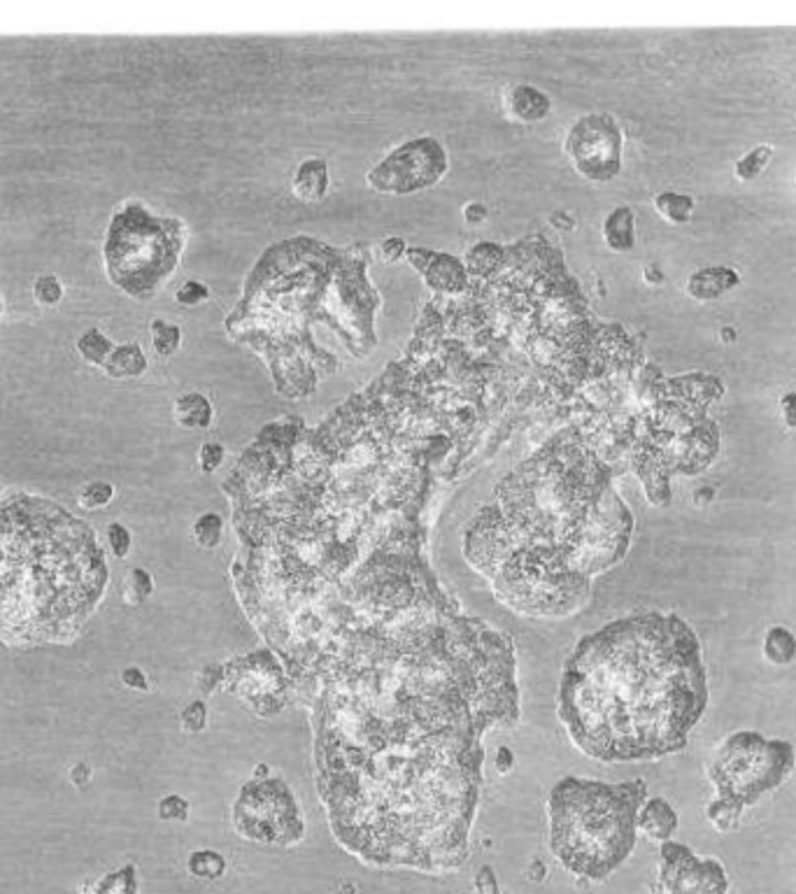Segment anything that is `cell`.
Listing matches in <instances>:
<instances>
[{"mask_svg": "<svg viewBox=\"0 0 796 894\" xmlns=\"http://www.w3.org/2000/svg\"><path fill=\"white\" fill-rule=\"evenodd\" d=\"M708 708L703 645L675 613H636L594 631L564 664L559 718L601 762L662 759L685 748Z\"/></svg>", "mask_w": 796, "mask_h": 894, "instance_id": "1", "label": "cell"}, {"mask_svg": "<svg viewBox=\"0 0 796 894\" xmlns=\"http://www.w3.org/2000/svg\"><path fill=\"white\" fill-rule=\"evenodd\" d=\"M96 531L33 494L0 501V641L17 648L68 643L108 585Z\"/></svg>", "mask_w": 796, "mask_h": 894, "instance_id": "2", "label": "cell"}, {"mask_svg": "<svg viewBox=\"0 0 796 894\" xmlns=\"http://www.w3.org/2000/svg\"><path fill=\"white\" fill-rule=\"evenodd\" d=\"M648 797L643 780L601 783L564 778L552 787V855L573 876L603 881L629 860L638 839V811Z\"/></svg>", "mask_w": 796, "mask_h": 894, "instance_id": "3", "label": "cell"}, {"mask_svg": "<svg viewBox=\"0 0 796 894\" xmlns=\"http://www.w3.org/2000/svg\"><path fill=\"white\" fill-rule=\"evenodd\" d=\"M182 245V222L154 217L142 203H122L105 233V273L124 294L147 301L175 271Z\"/></svg>", "mask_w": 796, "mask_h": 894, "instance_id": "4", "label": "cell"}, {"mask_svg": "<svg viewBox=\"0 0 796 894\" xmlns=\"http://www.w3.org/2000/svg\"><path fill=\"white\" fill-rule=\"evenodd\" d=\"M796 750L790 741L766 739L757 732H734L717 743L706 773L717 797L734 799L745 808L778 790L790 778Z\"/></svg>", "mask_w": 796, "mask_h": 894, "instance_id": "5", "label": "cell"}, {"mask_svg": "<svg viewBox=\"0 0 796 894\" xmlns=\"http://www.w3.org/2000/svg\"><path fill=\"white\" fill-rule=\"evenodd\" d=\"M233 825L240 836L261 846H294L305 834V822L289 787L268 778H254L243 787L233 806Z\"/></svg>", "mask_w": 796, "mask_h": 894, "instance_id": "6", "label": "cell"}, {"mask_svg": "<svg viewBox=\"0 0 796 894\" xmlns=\"http://www.w3.org/2000/svg\"><path fill=\"white\" fill-rule=\"evenodd\" d=\"M447 173V154L433 138H417L398 145L371 173L368 184L387 194H412L436 184Z\"/></svg>", "mask_w": 796, "mask_h": 894, "instance_id": "7", "label": "cell"}, {"mask_svg": "<svg viewBox=\"0 0 796 894\" xmlns=\"http://www.w3.org/2000/svg\"><path fill=\"white\" fill-rule=\"evenodd\" d=\"M224 685L259 715H275L287 704L289 673L270 650H257L224 666Z\"/></svg>", "mask_w": 796, "mask_h": 894, "instance_id": "8", "label": "cell"}, {"mask_svg": "<svg viewBox=\"0 0 796 894\" xmlns=\"http://www.w3.org/2000/svg\"><path fill=\"white\" fill-rule=\"evenodd\" d=\"M564 154L575 173L587 180H613L622 166L620 129L608 115L580 117L564 140Z\"/></svg>", "mask_w": 796, "mask_h": 894, "instance_id": "9", "label": "cell"}, {"mask_svg": "<svg viewBox=\"0 0 796 894\" xmlns=\"http://www.w3.org/2000/svg\"><path fill=\"white\" fill-rule=\"evenodd\" d=\"M655 894H727V869L715 857H699L678 841H666L659 848Z\"/></svg>", "mask_w": 796, "mask_h": 894, "instance_id": "10", "label": "cell"}, {"mask_svg": "<svg viewBox=\"0 0 796 894\" xmlns=\"http://www.w3.org/2000/svg\"><path fill=\"white\" fill-rule=\"evenodd\" d=\"M503 110L515 122L536 124L550 117L552 101L545 91L533 87V84H515L503 94Z\"/></svg>", "mask_w": 796, "mask_h": 894, "instance_id": "11", "label": "cell"}, {"mask_svg": "<svg viewBox=\"0 0 796 894\" xmlns=\"http://www.w3.org/2000/svg\"><path fill=\"white\" fill-rule=\"evenodd\" d=\"M678 825H680L678 813H675V808L662 797L645 799L641 811H638V832L650 841L657 843L673 841V834L678 832Z\"/></svg>", "mask_w": 796, "mask_h": 894, "instance_id": "12", "label": "cell"}, {"mask_svg": "<svg viewBox=\"0 0 796 894\" xmlns=\"http://www.w3.org/2000/svg\"><path fill=\"white\" fill-rule=\"evenodd\" d=\"M329 184V163L312 156V159L298 163L291 175V194L303 203H319L329 194Z\"/></svg>", "mask_w": 796, "mask_h": 894, "instance_id": "13", "label": "cell"}, {"mask_svg": "<svg viewBox=\"0 0 796 894\" xmlns=\"http://www.w3.org/2000/svg\"><path fill=\"white\" fill-rule=\"evenodd\" d=\"M419 273L424 275L426 285L438 294H459L468 282L466 266L450 254L431 252L429 261Z\"/></svg>", "mask_w": 796, "mask_h": 894, "instance_id": "14", "label": "cell"}, {"mask_svg": "<svg viewBox=\"0 0 796 894\" xmlns=\"http://www.w3.org/2000/svg\"><path fill=\"white\" fill-rule=\"evenodd\" d=\"M738 285V273L731 268L713 266V268H701L689 275L687 282V294L696 298V301H715L722 294H727L729 289Z\"/></svg>", "mask_w": 796, "mask_h": 894, "instance_id": "15", "label": "cell"}, {"mask_svg": "<svg viewBox=\"0 0 796 894\" xmlns=\"http://www.w3.org/2000/svg\"><path fill=\"white\" fill-rule=\"evenodd\" d=\"M173 420L180 429L205 431L210 429L212 420H215V408H212V401L205 394L187 392L175 399Z\"/></svg>", "mask_w": 796, "mask_h": 894, "instance_id": "16", "label": "cell"}, {"mask_svg": "<svg viewBox=\"0 0 796 894\" xmlns=\"http://www.w3.org/2000/svg\"><path fill=\"white\" fill-rule=\"evenodd\" d=\"M147 366H149L147 354L140 347V343H122L115 345L110 359L105 361L103 371L108 378L115 380H135L140 378V375H145Z\"/></svg>", "mask_w": 796, "mask_h": 894, "instance_id": "17", "label": "cell"}, {"mask_svg": "<svg viewBox=\"0 0 796 894\" xmlns=\"http://www.w3.org/2000/svg\"><path fill=\"white\" fill-rule=\"evenodd\" d=\"M603 240L613 252H629L636 243V229H634V212L631 208H615L610 215L603 219Z\"/></svg>", "mask_w": 796, "mask_h": 894, "instance_id": "18", "label": "cell"}, {"mask_svg": "<svg viewBox=\"0 0 796 894\" xmlns=\"http://www.w3.org/2000/svg\"><path fill=\"white\" fill-rule=\"evenodd\" d=\"M764 657L776 666H787L796 659V636L783 624H776L766 631L764 643H762Z\"/></svg>", "mask_w": 796, "mask_h": 894, "instance_id": "19", "label": "cell"}, {"mask_svg": "<svg viewBox=\"0 0 796 894\" xmlns=\"http://www.w3.org/2000/svg\"><path fill=\"white\" fill-rule=\"evenodd\" d=\"M75 350L82 357L84 364L103 368L105 361L110 359L112 350H115V345H112V340L105 336L101 329H87L80 338H77Z\"/></svg>", "mask_w": 796, "mask_h": 894, "instance_id": "20", "label": "cell"}, {"mask_svg": "<svg viewBox=\"0 0 796 894\" xmlns=\"http://www.w3.org/2000/svg\"><path fill=\"white\" fill-rule=\"evenodd\" d=\"M226 867H229V864H226V857L210 848L194 850L187 860L189 874L198 878V881H208V883L219 881V878L226 874Z\"/></svg>", "mask_w": 796, "mask_h": 894, "instance_id": "21", "label": "cell"}, {"mask_svg": "<svg viewBox=\"0 0 796 894\" xmlns=\"http://www.w3.org/2000/svg\"><path fill=\"white\" fill-rule=\"evenodd\" d=\"M743 813H745V806L738 804V801H734V799H727V797H717L715 801H710V804L706 806V818L710 820V825H713L717 832H722V834L736 832L738 825H741V820H743Z\"/></svg>", "mask_w": 796, "mask_h": 894, "instance_id": "22", "label": "cell"}, {"mask_svg": "<svg viewBox=\"0 0 796 894\" xmlns=\"http://www.w3.org/2000/svg\"><path fill=\"white\" fill-rule=\"evenodd\" d=\"M655 210L666 219V222L687 224L694 215V198L685 194H673V191H664V194L655 196Z\"/></svg>", "mask_w": 796, "mask_h": 894, "instance_id": "23", "label": "cell"}, {"mask_svg": "<svg viewBox=\"0 0 796 894\" xmlns=\"http://www.w3.org/2000/svg\"><path fill=\"white\" fill-rule=\"evenodd\" d=\"M138 888V871H135L133 864H126V867L110 871L101 881H96L91 894H138Z\"/></svg>", "mask_w": 796, "mask_h": 894, "instance_id": "24", "label": "cell"}, {"mask_svg": "<svg viewBox=\"0 0 796 894\" xmlns=\"http://www.w3.org/2000/svg\"><path fill=\"white\" fill-rule=\"evenodd\" d=\"M149 336H152V347L161 359L173 357L182 345V329L166 319H154L149 324Z\"/></svg>", "mask_w": 796, "mask_h": 894, "instance_id": "25", "label": "cell"}, {"mask_svg": "<svg viewBox=\"0 0 796 894\" xmlns=\"http://www.w3.org/2000/svg\"><path fill=\"white\" fill-rule=\"evenodd\" d=\"M191 538L203 550L219 548L224 538V517L217 513H203L191 527Z\"/></svg>", "mask_w": 796, "mask_h": 894, "instance_id": "26", "label": "cell"}, {"mask_svg": "<svg viewBox=\"0 0 796 894\" xmlns=\"http://www.w3.org/2000/svg\"><path fill=\"white\" fill-rule=\"evenodd\" d=\"M152 592H154L152 573L140 569V566H135V569L126 573L122 583V596L126 606H140V603H145L149 596H152Z\"/></svg>", "mask_w": 796, "mask_h": 894, "instance_id": "27", "label": "cell"}, {"mask_svg": "<svg viewBox=\"0 0 796 894\" xmlns=\"http://www.w3.org/2000/svg\"><path fill=\"white\" fill-rule=\"evenodd\" d=\"M112 499H115V485L105 480L87 482L77 494V503L84 510H103L110 506Z\"/></svg>", "mask_w": 796, "mask_h": 894, "instance_id": "28", "label": "cell"}, {"mask_svg": "<svg viewBox=\"0 0 796 894\" xmlns=\"http://www.w3.org/2000/svg\"><path fill=\"white\" fill-rule=\"evenodd\" d=\"M501 254H503V250L494 243L475 245L466 254V264H464L466 271L473 275H487L489 271H492L494 261L501 259Z\"/></svg>", "mask_w": 796, "mask_h": 894, "instance_id": "29", "label": "cell"}, {"mask_svg": "<svg viewBox=\"0 0 796 894\" xmlns=\"http://www.w3.org/2000/svg\"><path fill=\"white\" fill-rule=\"evenodd\" d=\"M771 156H773L771 145L755 147L750 154H745L743 159L736 161V168H734L736 177H738V180H743V182L755 180V177L766 168V163L771 161Z\"/></svg>", "mask_w": 796, "mask_h": 894, "instance_id": "30", "label": "cell"}, {"mask_svg": "<svg viewBox=\"0 0 796 894\" xmlns=\"http://www.w3.org/2000/svg\"><path fill=\"white\" fill-rule=\"evenodd\" d=\"M33 298L42 308H56L63 301V285L56 275H40L33 282Z\"/></svg>", "mask_w": 796, "mask_h": 894, "instance_id": "31", "label": "cell"}, {"mask_svg": "<svg viewBox=\"0 0 796 894\" xmlns=\"http://www.w3.org/2000/svg\"><path fill=\"white\" fill-rule=\"evenodd\" d=\"M210 298V289L198 280H187L184 285L175 292V303L182 308H198Z\"/></svg>", "mask_w": 796, "mask_h": 894, "instance_id": "32", "label": "cell"}, {"mask_svg": "<svg viewBox=\"0 0 796 894\" xmlns=\"http://www.w3.org/2000/svg\"><path fill=\"white\" fill-rule=\"evenodd\" d=\"M182 729L189 734H198L208 727V706L203 701H191V704L184 706V711L180 715Z\"/></svg>", "mask_w": 796, "mask_h": 894, "instance_id": "33", "label": "cell"}, {"mask_svg": "<svg viewBox=\"0 0 796 894\" xmlns=\"http://www.w3.org/2000/svg\"><path fill=\"white\" fill-rule=\"evenodd\" d=\"M161 820L166 822H184L189 818V801L180 797V794H168L159 801V808H156Z\"/></svg>", "mask_w": 796, "mask_h": 894, "instance_id": "34", "label": "cell"}, {"mask_svg": "<svg viewBox=\"0 0 796 894\" xmlns=\"http://www.w3.org/2000/svg\"><path fill=\"white\" fill-rule=\"evenodd\" d=\"M108 545H110V552H112V555H115L117 559L129 557V552H131V548H133V536H131V531L126 529L124 524L112 522L110 527H108Z\"/></svg>", "mask_w": 796, "mask_h": 894, "instance_id": "35", "label": "cell"}, {"mask_svg": "<svg viewBox=\"0 0 796 894\" xmlns=\"http://www.w3.org/2000/svg\"><path fill=\"white\" fill-rule=\"evenodd\" d=\"M226 459V450L222 443H212L205 441L198 450V466H201L203 473H215L219 466L224 464Z\"/></svg>", "mask_w": 796, "mask_h": 894, "instance_id": "36", "label": "cell"}, {"mask_svg": "<svg viewBox=\"0 0 796 894\" xmlns=\"http://www.w3.org/2000/svg\"><path fill=\"white\" fill-rule=\"evenodd\" d=\"M405 254H408V243L401 236H387L378 247V257L382 259V264H396Z\"/></svg>", "mask_w": 796, "mask_h": 894, "instance_id": "37", "label": "cell"}, {"mask_svg": "<svg viewBox=\"0 0 796 894\" xmlns=\"http://www.w3.org/2000/svg\"><path fill=\"white\" fill-rule=\"evenodd\" d=\"M475 892L478 894H501L499 878H496L494 869L489 867V864L480 867L478 874H475Z\"/></svg>", "mask_w": 796, "mask_h": 894, "instance_id": "38", "label": "cell"}, {"mask_svg": "<svg viewBox=\"0 0 796 894\" xmlns=\"http://www.w3.org/2000/svg\"><path fill=\"white\" fill-rule=\"evenodd\" d=\"M219 685H224V666H208V669H203L201 678H198L201 692L212 694Z\"/></svg>", "mask_w": 796, "mask_h": 894, "instance_id": "39", "label": "cell"}, {"mask_svg": "<svg viewBox=\"0 0 796 894\" xmlns=\"http://www.w3.org/2000/svg\"><path fill=\"white\" fill-rule=\"evenodd\" d=\"M122 683L133 692H149V678L138 666H126L122 671Z\"/></svg>", "mask_w": 796, "mask_h": 894, "instance_id": "40", "label": "cell"}, {"mask_svg": "<svg viewBox=\"0 0 796 894\" xmlns=\"http://www.w3.org/2000/svg\"><path fill=\"white\" fill-rule=\"evenodd\" d=\"M461 215H464L466 224H482V222H487L489 208L480 201H468L464 205V210H461Z\"/></svg>", "mask_w": 796, "mask_h": 894, "instance_id": "41", "label": "cell"}, {"mask_svg": "<svg viewBox=\"0 0 796 894\" xmlns=\"http://www.w3.org/2000/svg\"><path fill=\"white\" fill-rule=\"evenodd\" d=\"M91 778H94V773H91V766L87 762H77L73 769H70V783H73L77 790H87Z\"/></svg>", "mask_w": 796, "mask_h": 894, "instance_id": "42", "label": "cell"}, {"mask_svg": "<svg viewBox=\"0 0 796 894\" xmlns=\"http://www.w3.org/2000/svg\"><path fill=\"white\" fill-rule=\"evenodd\" d=\"M513 764H515L513 750L506 748V745H501V748L496 750V755H494V769L499 771L501 776H506V773L513 771Z\"/></svg>", "mask_w": 796, "mask_h": 894, "instance_id": "43", "label": "cell"}, {"mask_svg": "<svg viewBox=\"0 0 796 894\" xmlns=\"http://www.w3.org/2000/svg\"><path fill=\"white\" fill-rule=\"evenodd\" d=\"M780 413H783V420L790 429H796V392L785 394L780 399Z\"/></svg>", "mask_w": 796, "mask_h": 894, "instance_id": "44", "label": "cell"}, {"mask_svg": "<svg viewBox=\"0 0 796 894\" xmlns=\"http://www.w3.org/2000/svg\"><path fill=\"white\" fill-rule=\"evenodd\" d=\"M550 224L557 226V229H561V231H573L575 229V219L571 215H566L564 210L554 212V215L550 217Z\"/></svg>", "mask_w": 796, "mask_h": 894, "instance_id": "45", "label": "cell"}, {"mask_svg": "<svg viewBox=\"0 0 796 894\" xmlns=\"http://www.w3.org/2000/svg\"><path fill=\"white\" fill-rule=\"evenodd\" d=\"M527 874H529L531 881L540 883V881H543V878L547 876V867H545V864L540 862V860H533V862L529 864V871H527Z\"/></svg>", "mask_w": 796, "mask_h": 894, "instance_id": "46", "label": "cell"}, {"mask_svg": "<svg viewBox=\"0 0 796 894\" xmlns=\"http://www.w3.org/2000/svg\"><path fill=\"white\" fill-rule=\"evenodd\" d=\"M0 317H3V301H0Z\"/></svg>", "mask_w": 796, "mask_h": 894, "instance_id": "47", "label": "cell"}]
</instances>
